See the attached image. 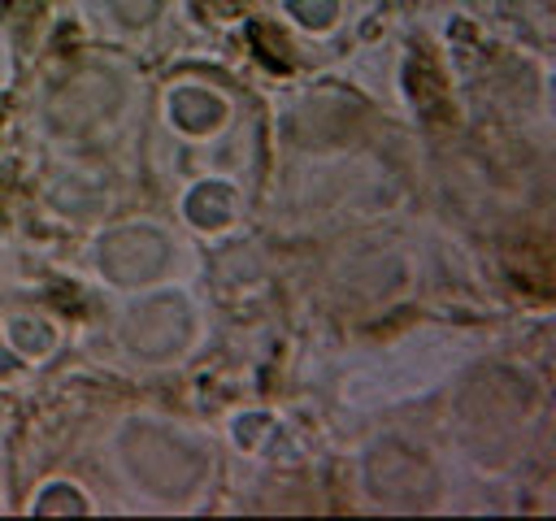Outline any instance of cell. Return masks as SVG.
Here are the masks:
<instances>
[{"mask_svg": "<svg viewBox=\"0 0 556 521\" xmlns=\"http://www.w3.org/2000/svg\"><path fill=\"white\" fill-rule=\"evenodd\" d=\"M109 460L122 486L152 508H191L213 482V443L169 417L130 412L109 434Z\"/></svg>", "mask_w": 556, "mask_h": 521, "instance_id": "6da1fadb", "label": "cell"}, {"mask_svg": "<svg viewBox=\"0 0 556 521\" xmlns=\"http://www.w3.org/2000/svg\"><path fill=\"white\" fill-rule=\"evenodd\" d=\"M539 404H543V395L526 369L482 365L478 373L465 378V386L456 395L460 447L486 469L508 465L517 456L521 434L539 417Z\"/></svg>", "mask_w": 556, "mask_h": 521, "instance_id": "7a4b0ae2", "label": "cell"}, {"mask_svg": "<svg viewBox=\"0 0 556 521\" xmlns=\"http://www.w3.org/2000/svg\"><path fill=\"white\" fill-rule=\"evenodd\" d=\"M113 343L139 369H178L204 343V313L195 295L174 282L130 291L113 317Z\"/></svg>", "mask_w": 556, "mask_h": 521, "instance_id": "3957f363", "label": "cell"}, {"mask_svg": "<svg viewBox=\"0 0 556 521\" xmlns=\"http://www.w3.org/2000/svg\"><path fill=\"white\" fill-rule=\"evenodd\" d=\"M356 482L365 499L387 512H430L443 504V465L408 434L369 439L356 460Z\"/></svg>", "mask_w": 556, "mask_h": 521, "instance_id": "277c9868", "label": "cell"}, {"mask_svg": "<svg viewBox=\"0 0 556 521\" xmlns=\"http://www.w3.org/2000/svg\"><path fill=\"white\" fill-rule=\"evenodd\" d=\"M174 265H178V239L165 221H152V217L113 221L96 230L87 243V269L96 274V282L122 295L169 282Z\"/></svg>", "mask_w": 556, "mask_h": 521, "instance_id": "5b68a950", "label": "cell"}, {"mask_svg": "<svg viewBox=\"0 0 556 521\" xmlns=\"http://www.w3.org/2000/svg\"><path fill=\"white\" fill-rule=\"evenodd\" d=\"M135 109V82L117 65H96L87 74H74L61 91L48 100V126L52 135L70 143L109 139Z\"/></svg>", "mask_w": 556, "mask_h": 521, "instance_id": "8992f818", "label": "cell"}, {"mask_svg": "<svg viewBox=\"0 0 556 521\" xmlns=\"http://www.w3.org/2000/svg\"><path fill=\"white\" fill-rule=\"evenodd\" d=\"M165 122H169L174 135H182L191 143H208L213 135L226 130L230 100L217 87L200 82V78H182V82H174L165 91Z\"/></svg>", "mask_w": 556, "mask_h": 521, "instance_id": "52a82bcc", "label": "cell"}, {"mask_svg": "<svg viewBox=\"0 0 556 521\" xmlns=\"http://www.w3.org/2000/svg\"><path fill=\"white\" fill-rule=\"evenodd\" d=\"M178 213L200 234H222L243 217V195L230 178H195L178 195Z\"/></svg>", "mask_w": 556, "mask_h": 521, "instance_id": "ba28073f", "label": "cell"}, {"mask_svg": "<svg viewBox=\"0 0 556 521\" xmlns=\"http://www.w3.org/2000/svg\"><path fill=\"white\" fill-rule=\"evenodd\" d=\"M0 334L13 347V356L26 360V365H39V360H48L61 347V326L52 317H43V313H30V308L9 313Z\"/></svg>", "mask_w": 556, "mask_h": 521, "instance_id": "9c48e42d", "label": "cell"}, {"mask_svg": "<svg viewBox=\"0 0 556 521\" xmlns=\"http://www.w3.org/2000/svg\"><path fill=\"white\" fill-rule=\"evenodd\" d=\"M169 4L174 0H100V13L117 35H148L165 22Z\"/></svg>", "mask_w": 556, "mask_h": 521, "instance_id": "30bf717a", "label": "cell"}, {"mask_svg": "<svg viewBox=\"0 0 556 521\" xmlns=\"http://www.w3.org/2000/svg\"><path fill=\"white\" fill-rule=\"evenodd\" d=\"M278 9L295 30L313 35V39L330 35L343 22V0H278Z\"/></svg>", "mask_w": 556, "mask_h": 521, "instance_id": "8fae6325", "label": "cell"}, {"mask_svg": "<svg viewBox=\"0 0 556 521\" xmlns=\"http://www.w3.org/2000/svg\"><path fill=\"white\" fill-rule=\"evenodd\" d=\"M96 504L83 495L78 482L70 478H52L43 482L35 495H30V512H43V517H70V512H91Z\"/></svg>", "mask_w": 556, "mask_h": 521, "instance_id": "7c38bea8", "label": "cell"}, {"mask_svg": "<svg viewBox=\"0 0 556 521\" xmlns=\"http://www.w3.org/2000/svg\"><path fill=\"white\" fill-rule=\"evenodd\" d=\"M17 365H22V360L13 356V347H9V343H4V334H0V378H9Z\"/></svg>", "mask_w": 556, "mask_h": 521, "instance_id": "4fadbf2b", "label": "cell"}]
</instances>
